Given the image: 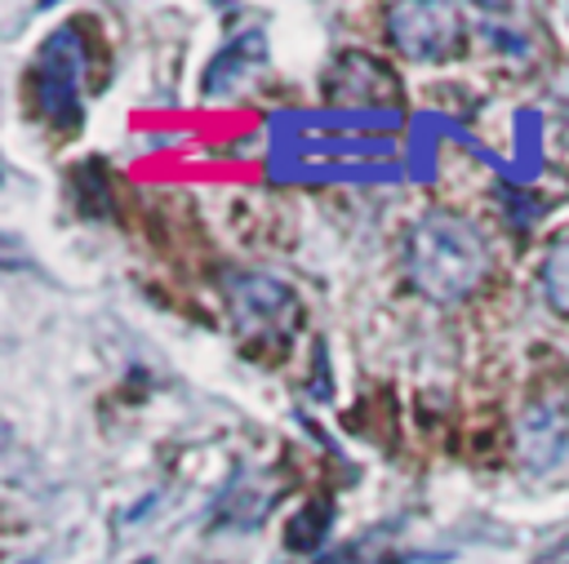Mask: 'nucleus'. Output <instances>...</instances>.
Here are the masks:
<instances>
[{
    "instance_id": "4",
    "label": "nucleus",
    "mask_w": 569,
    "mask_h": 564,
    "mask_svg": "<svg viewBox=\"0 0 569 564\" xmlns=\"http://www.w3.org/2000/svg\"><path fill=\"white\" fill-rule=\"evenodd\" d=\"M325 93L338 107H387V102H396L400 84H396V75L378 58H369V53H342L329 67V75H325Z\"/></svg>"
},
{
    "instance_id": "10",
    "label": "nucleus",
    "mask_w": 569,
    "mask_h": 564,
    "mask_svg": "<svg viewBox=\"0 0 569 564\" xmlns=\"http://www.w3.org/2000/svg\"><path fill=\"white\" fill-rule=\"evenodd\" d=\"M533 564H569V533L556 537L551 546H542V551L533 555Z\"/></svg>"
},
{
    "instance_id": "8",
    "label": "nucleus",
    "mask_w": 569,
    "mask_h": 564,
    "mask_svg": "<svg viewBox=\"0 0 569 564\" xmlns=\"http://www.w3.org/2000/svg\"><path fill=\"white\" fill-rule=\"evenodd\" d=\"M542 298L560 320H569V231L542 258Z\"/></svg>"
},
{
    "instance_id": "6",
    "label": "nucleus",
    "mask_w": 569,
    "mask_h": 564,
    "mask_svg": "<svg viewBox=\"0 0 569 564\" xmlns=\"http://www.w3.org/2000/svg\"><path fill=\"white\" fill-rule=\"evenodd\" d=\"M569 444V400L565 395H542L529 404L520 422V453L529 466H551Z\"/></svg>"
},
{
    "instance_id": "3",
    "label": "nucleus",
    "mask_w": 569,
    "mask_h": 564,
    "mask_svg": "<svg viewBox=\"0 0 569 564\" xmlns=\"http://www.w3.org/2000/svg\"><path fill=\"white\" fill-rule=\"evenodd\" d=\"M391 44L413 62H445L462 44V13L453 4H391L387 9Z\"/></svg>"
},
{
    "instance_id": "7",
    "label": "nucleus",
    "mask_w": 569,
    "mask_h": 564,
    "mask_svg": "<svg viewBox=\"0 0 569 564\" xmlns=\"http://www.w3.org/2000/svg\"><path fill=\"white\" fill-rule=\"evenodd\" d=\"M262 58H267V40H262V31H244V36H236V40H231L222 53H213V62L204 67L200 93H204V98L231 93L244 75H253V71L262 67Z\"/></svg>"
},
{
    "instance_id": "1",
    "label": "nucleus",
    "mask_w": 569,
    "mask_h": 564,
    "mask_svg": "<svg viewBox=\"0 0 569 564\" xmlns=\"http://www.w3.org/2000/svg\"><path fill=\"white\" fill-rule=\"evenodd\" d=\"M489 266H493L489 240L471 218H462L453 209H427L409 226L405 275L427 302L453 306V302L471 298L485 284Z\"/></svg>"
},
{
    "instance_id": "2",
    "label": "nucleus",
    "mask_w": 569,
    "mask_h": 564,
    "mask_svg": "<svg viewBox=\"0 0 569 564\" xmlns=\"http://www.w3.org/2000/svg\"><path fill=\"white\" fill-rule=\"evenodd\" d=\"M80 80H84V40L76 27H58L36 53V107L49 124L71 129L80 120Z\"/></svg>"
},
{
    "instance_id": "9",
    "label": "nucleus",
    "mask_w": 569,
    "mask_h": 564,
    "mask_svg": "<svg viewBox=\"0 0 569 564\" xmlns=\"http://www.w3.org/2000/svg\"><path fill=\"white\" fill-rule=\"evenodd\" d=\"M329 502L320 506V502H307L293 520H289V528H284V546L289 551H311V546H320V537H325V528H329Z\"/></svg>"
},
{
    "instance_id": "5",
    "label": "nucleus",
    "mask_w": 569,
    "mask_h": 564,
    "mask_svg": "<svg viewBox=\"0 0 569 564\" xmlns=\"http://www.w3.org/2000/svg\"><path fill=\"white\" fill-rule=\"evenodd\" d=\"M227 306H231V315H236V324H240L244 333L280 329V324L293 320V311H298L293 293H289L280 280L258 275V271L227 280Z\"/></svg>"
}]
</instances>
